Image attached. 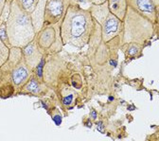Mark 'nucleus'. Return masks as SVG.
Instances as JSON below:
<instances>
[{
	"instance_id": "nucleus-19",
	"label": "nucleus",
	"mask_w": 159,
	"mask_h": 141,
	"mask_svg": "<svg viewBox=\"0 0 159 141\" xmlns=\"http://www.w3.org/2000/svg\"><path fill=\"white\" fill-rule=\"evenodd\" d=\"M107 0H89V2L91 4H95V5H99V4H102L104 2H106Z\"/></svg>"
},
{
	"instance_id": "nucleus-20",
	"label": "nucleus",
	"mask_w": 159,
	"mask_h": 141,
	"mask_svg": "<svg viewBox=\"0 0 159 141\" xmlns=\"http://www.w3.org/2000/svg\"><path fill=\"white\" fill-rule=\"evenodd\" d=\"M6 1H7V0H0V16H1L2 11L4 10V7L6 5Z\"/></svg>"
},
{
	"instance_id": "nucleus-15",
	"label": "nucleus",
	"mask_w": 159,
	"mask_h": 141,
	"mask_svg": "<svg viewBox=\"0 0 159 141\" xmlns=\"http://www.w3.org/2000/svg\"><path fill=\"white\" fill-rule=\"evenodd\" d=\"M17 2L25 11L30 14L36 8L39 0H17Z\"/></svg>"
},
{
	"instance_id": "nucleus-12",
	"label": "nucleus",
	"mask_w": 159,
	"mask_h": 141,
	"mask_svg": "<svg viewBox=\"0 0 159 141\" xmlns=\"http://www.w3.org/2000/svg\"><path fill=\"white\" fill-rule=\"evenodd\" d=\"M47 0H39V2L34 9V11L30 13L31 21L34 27V30L37 33L39 30L44 27V12L46 7Z\"/></svg>"
},
{
	"instance_id": "nucleus-18",
	"label": "nucleus",
	"mask_w": 159,
	"mask_h": 141,
	"mask_svg": "<svg viewBox=\"0 0 159 141\" xmlns=\"http://www.w3.org/2000/svg\"><path fill=\"white\" fill-rule=\"evenodd\" d=\"M52 119L54 120V122L57 124V125H60L62 122V116L60 115L59 111H56L55 113H53L52 115Z\"/></svg>"
},
{
	"instance_id": "nucleus-13",
	"label": "nucleus",
	"mask_w": 159,
	"mask_h": 141,
	"mask_svg": "<svg viewBox=\"0 0 159 141\" xmlns=\"http://www.w3.org/2000/svg\"><path fill=\"white\" fill-rule=\"evenodd\" d=\"M107 3L109 11L122 21L127 10L126 0H107Z\"/></svg>"
},
{
	"instance_id": "nucleus-7",
	"label": "nucleus",
	"mask_w": 159,
	"mask_h": 141,
	"mask_svg": "<svg viewBox=\"0 0 159 141\" xmlns=\"http://www.w3.org/2000/svg\"><path fill=\"white\" fill-rule=\"evenodd\" d=\"M128 7L148 19L153 25L158 24V11L157 7L152 0H126Z\"/></svg>"
},
{
	"instance_id": "nucleus-6",
	"label": "nucleus",
	"mask_w": 159,
	"mask_h": 141,
	"mask_svg": "<svg viewBox=\"0 0 159 141\" xmlns=\"http://www.w3.org/2000/svg\"><path fill=\"white\" fill-rule=\"evenodd\" d=\"M71 0H47L44 12V26L62 21Z\"/></svg>"
},
{
	"instance_id": "nucleus-16",
	"label": "nucleus",
	"mask_w": 159,
	"mask_h": 141,
	"mask_svg": "<svg viewBox=\"0 0 159 141\" xmlns=\"http://www.w3.org/2000/svg\"><path fill=\"white\" fill-rule=\"evenodd\" d=\"M10 55V48L0 38V67H1L8 60Z\"/></svg>"
},
{
	"instance_id": "nucleus-4",
	"label": "nucleus",
	"mask_w": 159,
	"mask_h": 141,
	"mask_svg": "<svg viewBox=\"0 0 159 141\" xmlns=\"http://www.w3.org/2000/svg\"><path fill=\"white\" fill-rule=\"evenodd\" d=\"M88 10L95 22L101 27L102 39L104 43L110 42L120 34L122 21L109 11L107 1L99 5L91 4Z\"/></svg>"
},
{
	"instance_id": "nucleus-1",
	"label": "nucleus",
	"mask_w": 159,
	"mask_h": 141,
	"mask_svg": "<svg viewBox=\"0 0 159 141\" xmlns=\"http://www.w3.org/2000/svg\"><path fill=\"white\" fill-rule=\"evenodd\" d=\"M95 20L89 10H84L76 3H70L61 21V37L64 46L84 48L92 37Z\"/></svg>"
},
{
	"instance_id": "nucleus-17",
	"label": "nucleus",
	"mask_w": 159,
	"mask_h": 141,
	"mask_svg": "<svg viewBox=\"0 0 159 141\" xmlns=\"http://www.w3.org/2000/svg\"><path fill=\"white\" fill-rule=\"evenodd\" d=\"M75 100V93L72 90H66V94H63L62 102L65 106H71Z\"/></svg>"
},
{
	"instance_id": "nucleus-22",
	"label": "nucleus",
	"mask_w": 159,
	"mask_h": 141,
	"mask_svg": "<svg viewBox=\"0 0 159 141\" xmlns=\"http://www.w3.org/2000/svg\"><path fill=\"white\" fill-rule=\"evenodd\" d=\"M13 1V0H7V2H9V3H11Z\"/></svg>"
},
{
	"instance_id": "nucleus-5",
	"label": "nucleus",
	"mask_w": 159,
	"mask_h": 141,
	"mask_svg": "<svg viewBox=\"0 0 159 141\" xmlns=\"http://www.w3.org/2000/svg\"><path fill=\"white\" fill-rule=\"evenodd\" d=\"M37 46L44 55L57 54L64 48L61 37V22L44 26L35 36Z\"/></svg>"
},
{
	"instance_id": "nucleus-9",
	"label": "nucleus",
	"mask_w": 159,
	"mask_h": 141,
	"mask_svg": "<svg viewBox=\"0 0 159 141\" xmlns=\"http://www.w3.org/2000/svg\"><path fill=\"white\" fill-rule=\"evenodd\" d=\"M51 91L44 80L38 79L34 75H32L30 80L26 83V84L20 89L15 95H30L35 97H45Z\"/></svg>"
},
{
	"instance_id": "nucleus-11",
	"label": "nucleus",
	"mask_w": 159,
	"mask_h": 141,
	"mask_svg": "<svg viewBox=\"0 0 159 141\" xmlns=\"http://www.w3.org/2000/svg\"><path fill=\"white\" fill-rule=\"evenodd\" d=\"M23 58V52L21 48L11 47L10 48V55L6 61V63L0 67L2 73H10L20 62L22 61Z\"/></svg>"
},
{
	"instance_id": "nucleus-2",
	"label": "nucleus",
	"mask_w": 159,
	"mask_h": 141,
	"mask_svg": "<svg viewBox=\"0 0 159 141\" xmlns=\"http://www.w3.org/2000/svg\"><path fill=\"white\" fill-rule=\"evenodd\" d=\"M7 34L11 47L21 48L36 36L30 14L20 7L17 0L11 3L10 15L7 20Z\"/></svg>"
},
{
	"instance_id": "nucleus-10",
	"label": "nucleus",
	"mask_w": 159,
	"mask_h": 141,
	"mask_svg": "<svg viewBox=\"0 0 159 141\" xmlns=\"http://www.w3.org/2000/svg\"><path fill=\"white\" fill-rule=\"evenodd\" d=\"M22 52L25 63L32 71L37 67V66L41 63L43 58L45 57L43 52L38 48L35 38L27 46L22 48Z\"/></svg>"
},
{
	"instance_id": "nucleus-21",
	"label": "nucleus",
	"mask_w": 159,
	"mask_h": 141,
	"mask_svg": "<svg viewBox=\"0 0 159 141\" xmlns=\"http://www.w3.org/2000/svg\"><path fill=\"white\" fill-rule=\"evenodd\" d=\"M2 77V71H1V68H0V79Z\"/></svg>"
},
{
	"instance_id": "nucleus-14",
	"label": "nucleus",
	"mask_w": 159,
	"mask_h": 141,
	"mask_svg": "<svg viewBox=\"0 0 159 141\" xmlns=\"http://www.w3.org/2000/svg\"><path fill=\"white\" fill-rule=\"evenodd\" d=\"M121 46V49L125 53V56L129 59L139 58L142 55V50L144 48L143 46L136 43H126Z\"/></svg>"
},
{
	"instance_id": "nucleus-3",
	"label": "nucleus",
	"mask_w": 159,
	"mask_h": 141,
	"mask_svg": "<svg viewBox=\"0 0 159 141\" xmlns=\"http://www.w3.org/2000/svg\"><path fill=\"white\" fill-rule=\"evenodd\" d=\"M156 30V25H153L144 16L127 6L120 32L122 38L121 45L126 43H136L145 47L147 41L152 39L155 34Z\"/></svg>"
},
{
	"instance_id": "nucleus-8",
	"label": "nucleus",
	"mask_w": 159,
	"mask_h": 141,
	"mask_svg": "<svg viewBox=\"0 0 159 141\" xmlns=\"http://www.w3.org/2000/svg\"><path fill=\"white\" fill-rule=\"evenodd\" d=\"M10 79L12 83V85L15 89V94L21 89L30 78L33 75V71L27 66L24 59L20 62L10 73Z\"/></svg>"
}]
</instances>
